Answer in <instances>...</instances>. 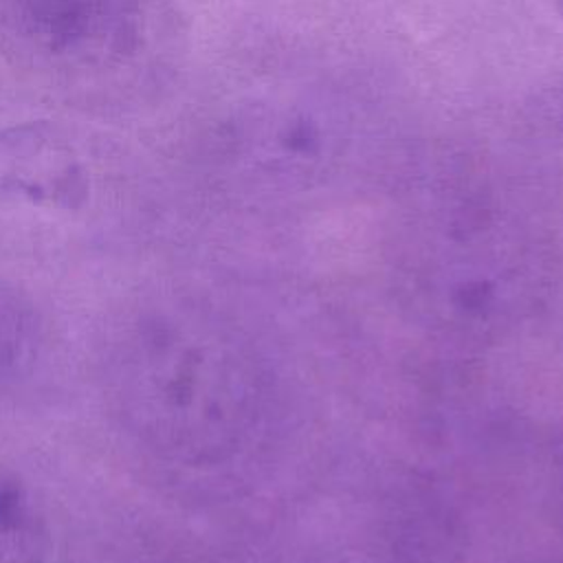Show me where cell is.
<instances>
[{
    "label": "cell",
    "instance_id": "8",
    "mask_svg": "<svg viewBox=\"0 0 563 563\" xmlns=\"http://www.w3.org/2000/svg\"><path fill=\"white\" fill-rule=\"evenodd\" d=\"M336 563H394V561H374V559H343Z\"/></svg>",
    "mask_w": 563,
    "mask_h": 563
},
{
    "label": "cell",
    "instance_id": "10",
    "mask_svg": "<svg viewBox=\"0 0 563 563\" xmlns=\"http://www.w3.org/2000/svg\"><path fill=\"white\" fill-rule=\"evenodd\" d=\"M526 563H563V559H532Z\"/></svg>",
    "mask_w": 563,
    "mask_h": 563
},
{
    "label": "cell",
    "instance_id": "3",
    "mask_svg": "<svg viewBox=\"0 0 563 563\" xmlns=\"http://www.w3.org/2000/svg\"><path fill=\"white\" fill-rule=\"evenodd\" d=\"M374 117L347 86L321 77H282L235 103L220 150L246 174L308 187L350 165L374 141Z\"/></svg>",
    "mask_w": 563,
    "mask_h": 563
},
{
    "label": "cell",
    "instance_id": "4",
    "mask_svg": "<svg viewBox=\"0 0 563 563\" xmlns=\"http://www.w3.org/2000/svg\"><path fill=\"white\" fill-rule=\"evenodd\" d=\"M97 196V158L55 121L0 128V218L24 224H75Z\"/></svg>",
    "mask_w": 563,
    "mask_h": 563
},
{
    "label": "cell",
    "instance_id": "5",
    "mask_svg": "<svg viewBox=\"0 0 563 563\" xmlns=\"http://www.w3.org/2000/svg\"><path fill=\"white\" fill-rule=\"evenodd\" d=\"M0 563H51L46 515L18 468L0 455Z\"/></svg>",
    "mask_w": 563,
    "mask_h": 563
},
{
    "label": "cell",
    "instance_id": "9",
    "mask_svg": "<svg viewBox=\"0 0 563 563\" xmlns=\"http://www.w3.org/2000/svg\"><path fill=\"white\" fill-rule=\"evenodd\" d=\"M552 4V9L563 18V0H548Z\"/></svg>",
    "mask_w": 563,
    "mask_h": 563
},
{
    "label": "cell",
    "instance_id": "6",
    "mask_svg": "<svg viewBox=\"0 0 563 563\" xmlns=\"http://www.w3.org/2000/svg\"><path fill=\"white\" fill-rule=\"evenodd\" d=\"M42 343V321L33 299L0 273V398L33 374Z\"/></svg>",
    "mask_w": 563,
    "mask_h": 563
},
{
    "label": "cell",
    "instance_id": "7",
    "mask_svg": "<svg viewBox=\"0 0 563 563\" xmlns=\"http://www.w3.org/2000/svg\"><path fill=\"white\" fill-rule=\"evenodd\" d=\"M521 130L532 158L563 176V75L545 81L526 99Z\"/></svg>",
    "mask_w": 563,
    "mask_h": 563
},
{
    "label": "cell",
    "instance_id": "1",
    "mask_svg": "<svg viewBox=\"0 0 563 563\" xmlns=\"http://www.w3.org/2000/svg\"><path fill=\"white\" fill-rule=\"evenodd\" d=\"M97 365L110 418L154 464L211 473L262 438L266 378L255 352L183 292L147 290L119 308Z\"/></svg>",
    "mask_w": 563,
    "mask_h": 563
},
{
    "label": "cell",
    "instance_id": "2",
    "mask_svg": "<svg viewBox=\"0 0 563 563\" xmlns=\"http://www.w3.org/2000/svg\"><path fill=\"white\" fill-rule=\"evenodd\" d=\"M0 31L20 70L86 106L154 92L185 53L174 0H0Z\"/></svg>",
    "mask_w": 563,
    "mask_h": 563
}]
</instances>
